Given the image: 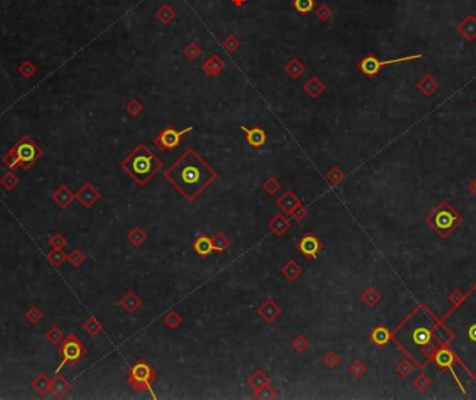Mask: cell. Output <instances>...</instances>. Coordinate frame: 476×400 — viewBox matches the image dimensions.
I'll return each instance as SVG.
<instances>
[{"label": "cell", "mask_w": 476, "mask_h": 400, "mask_svg": "<svg viewBox=\"0 0 476 400\" xmlns=\"http://www.w3.org/2000/svg\"><path fill=\"white\" fill-rule=\"evenodd\" d=\"M164 177L187 201H194L216 179L217 173L195 149L189 148L164 172Z\"/></svg>", "instance_id": "obj_1"}, {"label": "cell", "mask_w": 476, "mask_h": 400, "mask_svg": "<svg viewBox=\"0 0 476 400\" xmlns=\"http://www.w3.org/2000/svg\"><path fill=\"white\" fill-rule=\"evenodd\" d=\"M121 168L134 181L144 185L163 168V162L141 144L121 162Z\"/></svg>", "instance_id": "obj_2"}, {"label": "cell", "mask_w": 476, "mask_h": 400, "mask_svg": "<svg viewBox=\"0 0 476 400\" xmlns=\"http://www.w3.org/2000/svg\"><path fill=\"white\" fill-rule=\"evenodd\" d=\"M460 215L455 211H453L450 205L445 204V202H441L428 218L430 227L441 237L449 236L451 230L460 223Z\"/></svg>", "instance_id": "obj_3"}, {"label": "cell", "mask_w": 476, "mask_h": 400, "mask_svg": "<svg viewBox=\"0 0 476 400\" xmlns=\"http://www.w3.org/2000/svg\"><path fill=\"white\" fill-rule=\"evenodd\" d=\"M87 353L84 343L81 342V339L77 337L74 333H70L67 337H64L63 342L59 344L58 354L62 358V363L59 364L56 372H60L66 364L68 365H75L81 358L84 357Z\"/></svg>", "instance_id": "obj_4"}, {"label": "cell", "mask_w": 476, "mask_h": 400, "mask_svg": "<svg viewBox=\"0 0 476 400\" xmlns=\"http://www.w3.org/2000/svg\"><path fill=\"white\" fill-rule=\"evenodd\" d=\"M13 149L16 151L18 161H20V166L21 169L26 170L30 169L32 165L37 162L39 156H41V148L38 145L37 142L34 141L30 136H24L20 138L18 141L13 145Z\"/></svg>", "instance_id": "obj_5"}, {"label": "cell", "mask_w": 476, "mask_h": 400, "mask_svg": "<svg viewBox=\"0 0 476 400\" xmlns=\"http://www.w3.org/2000/svg\"><path fill=\"white\" fill-rule=\"evenodd\" d=\"M424 58V55H411V56H403V58H396V59H388V60H379V59L375 56V55H367L365 58L362 59L361 63H359V69L365 75L368 77H373V75H376L379 74V71L384 67V66H388V64H394V63H401V62H408V60H415V59H422Z\"/></svg>", "instance_id": "obj_6"}, {"label": "cell", "mask_w": 476, "mask_h": 400, "mask_svg": "<svg viewBox=\"0 0 476 400\" xmlns=\"http://www.w3.org/2000/svg\"><path fill=\"white\" fill-rule=\"evenodd\" d=\"M192 128L188 127V128H185L183 131H176L173 127H170V128H166L164 131H162L159 134V137L156 138V144L157 147L162 148V149H167V151H173L174 148L177 147L178 144H180V140L183 137L185 132L191 131Z\"/></svg>", "instance_id": "obj_7"}, {"label": "cell", "mask_w": 476, "mask_h": 400, "mask_svg": "<svg viewBox=\"0 0 476 400\" xmlns=\"http://www.w3.org/2000/svg\"><path fill=\"white\" fill-rule=\"evenodd\" d=\"M100 197H102V194H100L99 190L96 189L92 183H89V181L81 185L78 191H77V194H75L77 201L84 208H92L100 200Z\"/></svg>", "instance_id": "obj_8"}, {"label": "cell", "mask_w": 476, "mask_h": 400, "mask_svg": "<svg viewBox=\"0 0 476 400\" xmlns=\"http://www.w3.org/2000/svg\"><path fill=\"white\" fill-rule=\"evenodd\" d=\"M71 386H73L71 382L64 375L56 372V375L50 381V393H53L54 397H58V399H63L64 396L71 390Z\"/></svg>", "instance_id": "obj_9"}, {"label": "cell", "mask_w": 476, "mask_h": 400, "mask_svg": "<svg viewBox=\"0 0 476 400\" xmlns=\"http://www.w3.org/2000/svg\"><path fill=\"white\" fill-rule=\"evenodd\" d=\"M457 31L460 32L461 37L466 39V41H475L476 39V17L473 14H468V16L462 20V21L457 25Z\"/></svg>", "instance_id": "obj_10"}, {"label": "cell", "mask_w": 476, "mask_h": 400, "mask_svg": "<svg viewBox=\"0 0 476 400\" xmlns=\"http://www.w3.org/2000/svg\"><path fill=\"white\" fill-rule=\"evenodd\" d=\"M52 200L62 209H66L73 204V201L75 200V194H73V191L68 189L67 185H60L58 190H54V193L52 194Z\"/></svg>", "instance_id": "obj_11"}, {"label": "cell", "mask_w": 476, "mask_h": 400, "mask_svg": "<svg viewBox=\"0 0 476 400\" xmlns=\"http://www.w3.org/2000/svg\"><path fill=\"white\" fill-rule=\"evenodd\" d=\"M149 374H151V371L147 365L136 364L135 367L131 369L130 384L134 385L138 390H141L144 388V382H147V379L149 378Z\"/></svg>", "instance_id": "obj_12"}, {"label": "cell", "mask_w": 476, "mask_h": 400, "mask_svg": "<svg viewBox=\"0 0 476 400\" xmlns=\"http://www.w3.org/2000/svg\"><path fill=\"white\" fill-rule=\"evenodd\" d=\"M50 381L52 379L47 377L46 372H39L35 378L32 379V389L37 392L39 397H45L47 393H50Z\"/></svg>", "instance_id": "obj_13"}, {"label": "cell", "mask_w": 476, "mask_h": 400, "mask_svg": "<svg viewBox=\"0 0 476 400\" xmlns=\"http://www.w3.org/2000/svg\"><path fill=\"white\" fill-rule=\"evenodd\" d=\"M416 87H418V90L422 94L430 96V95H433L436 91L439 90V81L434 78L432 74H426V75H424L422 78L419 79Z\"/></svg>", "instance_id": "obj_14"}, {"label": "cell", "mask_w": 476, "mask_h": 400, "mask_svg": "<svg viewBox=\"0 0 476 400\" xmlns=\"http://www.w3.org/2000/svg\"><path fill=\"white\" fill-rule=\"evenodd\" d=\"M277 205L282 208L283 211L286 212L287 215H293V212L295 211V208L299 205L298 198L291 193V191H286L280 200L277 201Z\"/></svg>", "instance_id": "obj_15"}, {"label": "cell", "mask_w": 476, "mask_h": 400, "mask_svg": "<svg viewBox=\"0 0 476 400\" xmlns=\"http://www.w3.org/2000/svg\"><path fill=\"white\" fill-rule=\"evenodd\" d=\"M242 128V131L246 132V140L248 142L251 144L252 147H261L265 144L266 141V132L263 131L262 128H252V130H248L245 127H241Z\"/></svg>", "instance_id": "obj_16"}, {"label": "cell", "mask_w": 476, "mask_h": 400, "mask_svg": "<svg viewBox=\"0 0 476 400\" xmlns=\"http://www.w3.org/2000/svg\"><path fill=\"white\" fill-rule=\"evenodd\" d=\"M259 314H261L267 322H273L280 315V308H278L272 300H266L259 307Z\"/></svg>", "instance_id": "obj_17"}, {"label": "cell", "mask_w": 476, "mask_h": 400, "mask_svg": "<svg viewBox=\"0 0 476 400\" xmlns=\"http://www.w3.org/2000/svg\"><path fill=\"white\" fill-rule=\"evenodd\" d=\"M141 304H142L141 299H139L136 295H134V293H131V291L130 293H127V295L124 296L120 301V306L123 307L126 311H128V312H134V311H136L139 307H141Z\"/></svg>", "instance_id": "obj_18"}, {"label": "cell", "mask_w": 476, "mask_h": 400, "mask_svg": "<svg viewBox=\"0 0 476 400\" xmlns=\"http://www.w3.org/2000/svg\"><path fill=\"white\" fill-rule=\"evenodd\" d=\"M46 259L50 265L59 268V266H62L67 261V254L64 253L63 248H53L50 253H47Z\"/></svg>", "instance_id": "obj_19"}, {"label": "cell", "mask_w": 476, "mask_h": 400, "mask_svg": "<svg viewBox=\"0 0 476 400\" xmlns=\"http://www.w3.org/2000/svg\"><path fill=\"white\" fill-rule=\"evenodd\" d=\"M2 162H3L6 168L9 169V170H11V172H13V170H17V169L21 168V166H20V161H18V156H17L16 151L13 149V147H11L10 149H9V151L5 153V156L2 158Z\"/></svg>", "instance_id": "obj_20"}, {"label": "cell", "mask_w": 476, "mask_h": 400, "mask_svg": "<svg viewBox=\"0 0 476 400\" xmlns=\"http://www.w3.org/2000/svg\"><path fill=\"white\" fill-rule=\"evenodd\" d=\"M82 328H84V331L88 333L89 336H98V335L102 333V331H103L100 321H98L95 316H89L88 319L84 322Z\"/></svg>", "instance_id": "obj_21"}, {"label": "cell", "mask_w": 476, "mask_h": 400, "mask_svg": "<svg viewBox=\"0 0 476 400\" xmlns=\"http://www.w3.org/2000/svg\"><path fill=\"white\" fill-rule=\"evenodd\" d=\"M20 183V180L17 177L16 174L13 173L11 170H9L7 173H5L0 177V185L6 190V191H13L16 189L17 185Z\"/></svg>", "instance_id": "obj_22"}, {"label": "cell", "mask_w": 476, "mask_h": 400, "mask_svg": "<svg viewBox=\"0 0 476 400\" xmlns=\"http://www.w3.org/2000/svg\"><path fill=\"white\" fill-rule=\"evenodd\" d=\"M45 337H46V340L53 346H59L60 343L63 342V332L60 331V328L59 327H52L49 328L45 333Z\"/></svg>", "instance_id": "obj_23"}, {"label": "cell", "mask_w": 476, "mask_h": 400, "mask_svg": "<svg viewBox=\"0 0 476 400\" xmlns=\"http://www.w3.org/2000/svg\"><path fill=\"white\" fill-rule=\"evenodd\" d=\"M290 226V223H288L282 215H276L273 218L272 221H270V229H272L273 232L276 233L277 236L283 234V233L286 232Z\"/></svg>", "instance_id": "obj_24"}, {"label": "cell", "mask_w": 476, "mask_h": 400, "mask_svg": "<svg viewBox=\"0 0 476 400\" xmlns=\"http://www.w3.org/2000/svg\"><path fill=\"white\" fill-rule=\"evenodd\" d=\"M282 272L288 280H295L299 276V274H301V268H299V265L297 262L290 261V262L283 268Z\"/></svg>", "instance_id": "obj_25"}, {"label": "cell", "mask_w": 476, "mask_h": 400, "mask_svg": "<svg viewBox=\"0 0 476 400\" xmlns=\"http://www.w3.org/2000/svg\"><path fill=\"white\" fill-rule=\"evenodd\" d=\"M43 318V312L38 307H30L25 312V319L32 325H38L39 322L42 321Z\"/></svg>", "instance_id": "obj_26"}, {"label": "cell", "mask_w": 476, "mask_h": 400, "mask_svg": "<svg viewBox=\"0 0 476 400\" xmlns=\"http://www.w3.org/2000/svg\"><path fill=\"white\" fill-rule=\"evenodd\" d=\"M301 250H302V253L308 254V255H315L318 253V240H315L314 237L303 238L302 243H301Z\"/></svg>", "instance_id": "obj_27"}, {"label": "cell", "mask_w": 476, "mask_h": 400, "mask_svg": "<svg viewBox=\"0 0 476 400\" xmlns=\"http://www.w3.org/2000/svg\"><path fill=\"white\" fill-rule=\"evenodd\" d=\"M212 248H213V244H212L209 238H206V237H199L198 240H197V243H195V250H197L201 255H208Z\"/></svg>", "instance_id": "obj_28"}, {"label": "cell", "mask_w": 476, "mask_h": 400, "mask_svg": "<svg viewBox=\"0 0 476 400\" xmlns=\"http://www.w3.org/2000/svg\"><path fill=\"white\" fill-rule=\"evenodd\" d=\"M249 384L255 388V390H262L263 389V386H266V385L269 384V378H267L266 375L263 374V372L258 371V372H255V375L251 378Z\"/></svg>", "instance_id": "obj_29"}, {"label": "cell", "mask_w": 476, "mask_h": 400, "mask_svg": "<svg viewBox=\"0 0 476 400\" xmlns=\"http://www.w3.org/2000/svg\"><path fill=\"white\" fill-rule=\"evenodd\" d=\"M67 261L70 262V265H71V266H74V268H78V266H81V265L84 263L85 255L81 253L79 250L74 248L73 251H71V253L67 255Z\"/></svg>", "instance_id": "obj_30"}, {"label": "cell", "mask_w": 476, "mask_h": 400, "mask_svg": "<svg viewBox=\"0 0 476 400\" xmlns=\"http://www.w3.org/2000/svg\"><path fill=\"white\" fill-rule=\"evenodd\" d=\"M436 363L439 364L440 367H451V363H453V354L449 352V350H440L439 353L436 354Z\"/></svg>", "instance_id": "obj_31"}, {"label": "cell", "mask_w": 476, "mask_h": 400, "mask_svg": "<svg viewBox=\"0 0 476 400\" xmlns=\"http://www.w3.org/2000/svg\"><path fill=\"white\" fill-rule=\"evenodd\" d=\"M294 7L299 14H308L309 11L314 9V0H294Z\"/></svg>", "instance_id": "obj_32"}, {"label": "cell", "mask_w": 476, "mask_h": 400, "mask_svg": "<svg viewBox=\"0 0 476 400\" xmlns=\"http://www.w3.org/2000/svg\"><path fill=\"white\" fill-rule=\"evenodd\" d=\"M47 244L52 248H64L67 246V238L62 233H54L47 238Z\"/></svg>", "instance_id": "obj_33"}, {"label": "cell", "mask_w": 476, "mask_h": 400, "mask_svg": "<svg viewBox=\"0 0 476 400\" xmlns=\"http://www.w3.org/2000/svg\"><path fill=\"white\" fill-rule=\"evenodd\" d=\"M362 300H363V303H365V304H368V306L372 307V306H375L377 301L380 300V296L377 295L376 290L368 289L367 291H365V293L362 295Z\"/></svg>", "instance_id": "obj_34"}, {"label": "cell", "mask_w": 476, "mask_h": 400, "mask_svg": "<svg viewBox=\"0 0 476 400\" xmlns=\"http://www.w3.org/2000/svg\"><path fill=\"white\" fill-rule=\"evenodd\" d=\"M429 337H430L429 332L425 331V329H422V328L418 329V331L413 332V335H412V339H413V342H415V344H426V343L429 342Z\"/></svg>", "instance_id": "obj_35"}, {"label": "cell", "mask_w": 476, "mask_h": 400, "mask_svg": "<svg viewBox=\"0 0 476 400\" xmlns=\"http://www.w3.org/2000/svg\"><path fill=\"white\" fill-rule=\"evenodd\" d=\"M128 240H130L134 246L138 247V246H141L142 242L145 240V234H144V232H142L139 227H135V229L131 230L130 234H128Z\"/></svg>", "instance_id": "obj_36"}, {"label": "cell", "mask_w": 476, "mask_h": 400, "mask_svg": "<svg viewBox=\"0 0 476 400\" xmlns=\"http://www.w3.org/2000/svg\"><path fill=\"white\" fill-rule=\"evenodd\" d=\"M372 339L377 343V344H384L388 340V332L384 328H377L376 331L373 332Z\"/></svg>", "instance_id": "obj_37"}, {"label": "cell", "mask_w": 476, "mask_h": 400, "mask_svg": "<svg viewBox=\"0 0 476 400\" xmlns=\"http://www.w3.org/2000/svg\"><path fill=\"white\" fill-rule=\"evenodd\" d=\"M164 324L170 328H177L181 324V318L177 312H170L167 316H164Z\"/></svg>", "instance_id": "obj_38"}, {"label": "cell", "mask_w": 476, "mask_h": 400, "mask_svg": "<svg viewBox=\"0 0 476 400\" xmlns=\"http://www.w3.org/2000/svg\"><path fill=\"white\" fill-rule=\"evenodd\" d=\"M263 189L266 190L269 194H276L280 189V184H278V181L274 177H270V179H267V181L263 184Z\"/></svg>", "instance_id": "obj_39"}, {"label": "cell", "mask_w": 476, "mask_h": 400, "mask_svg": "<svg viewBox=\"0 0 476 400\" xmlns=\"http://www.w3.org/2000/svg\"><path fill=\"white\" fill-rule=\"evenodd\" d=\"M213 247L219 248V250H225V248L229 247V240L226 238L225 234H221V233H217L215 237H213Z\"/></svg>", "instance_id": "obj_40"}, {"label": "cell", "mask_w": 476, "mask_h": 400, "mask_svg": "<svg viewBox=\"0 0 476 400\" xmlns=\"http://www.w3.org/2000/svg\"><path fill=\"white\" fill-rule=\"evenodd\" d=\"M293 344L294 348L297 349L299 353H302L303 350H306V348H308V340H306L305 336H302V335H298V336L294 339Z\"/></svg>", "instance_id": "obj_41"}, {"label": "cell", "mask_w": 476, "mask_h": 400, "mask_svg": "<svg viewBox=\"0 0 476 400\" xmlns=\"http://www.w3.org/2000/svg\"><path fill=\"white\" fill-rule=\"evenodd\" d=\"M126 108H127V111L130 112L131 115H138V113L142 111V106L139 105V102H138L136 99L131 100L130 103H128Z\"/></svg>", "instance_id": "obj_42"}, {"label": "cell", "mask_w": 476, "mask_h": 400, "mask_svg": "<svg viewBox=\"0 0 476 400\" xmlns=\"http://www.w3.org/2000/svg\"><path fill=\"white\" fill-rule=\"evenodd\" d=\"M350 371L352 372V374L355 375V377H361V375L367 371V368H365V365H363V364L359 363V361H356L354 365H351Z\"/></svg>", "instance_id": "obj_43"}, {"label": "cell", "mask_w": 476, "mask_h": 400, "mask_svg": "<svg viewBox=\"0 0 476 400\" xmlns=\"http://www.w3.org/2000/svg\"><path fill=\"white\" fill-rule=\"evenodd\" d=\"M20 73H21L24 77H26V78H28V77H31L32 74L35 73V67H34L31 63L22 64L21 67H20Z\"/></svg>", "instance_id": "obj_44"}, {"label": "cell", "mask_w": 476, "mask_h": 400, "mask_svg": "<svg viewBox=\"0 0 476 400\" xmlns=\"http://www.w3.org/2000/svg\"><path fill=\"white\" fill-rule=\"evenodd\" d=\"M340 361V358L337 357L334 353H329L325 356V364L329 367H335V364Z\"/></svg>", "instance_id": "obj_45"}, {"label": "cell", "mask_w": 476, "mask_h": 400, "mask_svg": "<svg viewBox=\"0 0 476 400\" xmlns=\"http://www.w3.org/2000/svg\"><path fill=\"white\" fill-rule=\"evenodd\" d=\"M415 386H418L421 390H425L429 386V381H428L426 377H418V378H416V382H415Z\"/></svg>", "instance_id": "obj_46"}, {"label": "cell", "mask_w": 476, "mask_h": 400, "mask_svg": "<svg viewBox=\"0 0 476 400\" xmlns=\"http://www.w3.org/2000/svg\"><path fill=\"white\" fill-rule=\"evenodd\" d=\"M469 337H471L472 340H475L476 342V325H473V327L469 329Z\"/></svg>", "instance_id": "obj_47"}, {"label": "cell", "mask_w": 476, "mask_h": 400, "mask_svg": "<svg viewBox=\"0 0 476 400\" xmlns=\"http://www.w3.org/2000/svg\"><path fill=\"white\" fill-rule=\"evenodd\" d=\"M472 189H473V193H475V194H476V180H475V181H473V184H472Z\"/></svg>", "instance_id": "obj_48"}]
</instances>
